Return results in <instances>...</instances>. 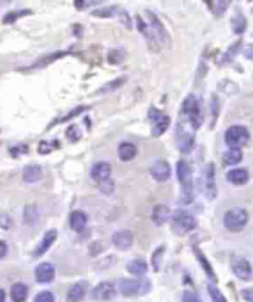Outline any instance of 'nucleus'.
I'll use <instances>...</instances> for the list:
<instances>
[{
	"label": "nucleus",
	"instance_id": "nucleus-30",
	"mask_svg": "<svg viewBox=\"0 0 253 302\" xmlns=\"http://www.w3.org/2000/svg\"><path fill=\"white\" fill-rule=\"evenodd\" d=\"M243 158L242 156V150L237 149V148H230L227 152L224 153L222 156V163L224 166H236L238 164Z\"/></svg>",
	"mask_w": 253,
	"mask_h": 302
},
{
	"label": "nucleus",
	"instance_id": "nucleus-5",
	"mask_svg": "<svg viewBox=\"0 0 253 302\" xmlns=\"http://www.w3.org/2000/svg\"><path fill=\"white\" fill-rule=\"evenodd\" d=\"M215 174V164L213 162H210L203 168L201 179H200V188H201L203 197L208 200H214L217 197V184Z\"/></svg>",
	"mask_w": 253,
	"mask_h": 302
},
{
	"label": "nucleus",
	"instance_id": "nucleus-6",
	"mask_svg": "<svg viewBox=\"0 0 253 302\" xmlns=\"http://www.w3.org/2000/svg\"><path fill=\"white\" fill-rule=\"evenodd\" d=\"M172 228L174 233L184 235L196 228V219L183 209H178L172 215Z\"/></svg>",
	"mask_w": 253,
	"mask_h": 302
},
{
	"label": "nucleus",
	"instance_id": "nucleus-15",
	"mask_svg": "<svg viewBox=\"0 0 253 302\" xmlns=\"http://www.w3.org/2000/svg\"><path fill=\"white\" fill-rule=\"evenodd\" d=\"M111 173L112 167L108 162L101 161L97 162L96 164H93L92 169H91V177L97 184H101L106 180L111 179Z\"/></svg>",
	"mask_w": 253,
	"mask_h": 302
},
{
	"label": "nucleus",
	"instance_id": "nucleus-16",
	"mask_svg": "<svg viewBox=\"0 0 253 302\" xmlns=\"http://www.w3.org/2000/svg\"><path fill=\"white\" fill-rule=\"evenodd\" d=\"M150 175L156 182H166L172 177V167L164 159H159L150 168Z\"/></svg>",
	"mask_w": 253,
	"mask_h": 302
},
{
	"label": "nucleus",
	"instance_id": "nucleus-51",
	"mask_svg": "<svg viewBox=\"0 0 253 302\" xmlns=\"http://www.w3.org/2000/svg\"><path fill=\"white\" fill-rule=\"evenodd\" d=\"M8 252V245L5 241H2L0 240V259H3V257L7 255Z\"/></svg>",
	"mask_w": 253,
	"mask_h": 302
},
{
	"label": "nucleus",
	"instance_id": "nucleus-17",
	"mask_svg": "<svg viewBox=\"0 0 253 302\" xmlns=\"http://www.w3.org/2000/svg\"><path fill=\"white\" fill-rule=\"evenodd\" d=\"M112 243L118 250L125 251V250L131 249L132 245H133V234H132L131 230L115 232L113 237H112Z\"/></svg>",
	"mask_w": 253,
	"mask_h": 302
},
{
	"label": "nucleus",
	"instance_id": "nucleus-37",
	"mask_svg": "<svg viewBox=\"0 0 253 302\" xmlns=\"http://www.w3.org/2000/svg\"><path fill=\"white\" fill-rule=\"evenodd\" d=\"M125 53L122 49H112L107 55V61L111 65H119L124 61Z\"/></svg>",
	"mask_w": 253,
	"mask_h": 302
},
{
	"label": "nucleus",
	"instance_id": "nucleus-44",
	"mask_svg": "<svg viewBox=\"0 0 253 302\" xmlns=\"http://www.w3.org/2000/svg\"><path fill=\"white\" fill-rule=\"evenodd\" d=\"M27 150H29V145L16 144V145H14V147L10 148L9 152H10V155H12V157L16 158V157H19V156H21V155H25Z\"/></svg>",
	"mask_w": 253,
	"mask_h": 302
},
{
	"label": "nucleus",
	"instance_id": "nucleus-35",
	"mask_svg": "<svg viewBox=\"0 0 253 302\" xmlns=\"http://www.w3.org/2000/svg\"><path fill=\"white\" fill-rule=\"evenodd\" d=\"M205 4L207 5V8L214 15L220 18V16H222L226 13V10L228 9V5H230V2H221V0L211 2V0H207V2H205Z\"/></svg>",
	"mask_w": 253,
	"mask_h": 302
},
{
	"label": "nucleus",
	"instance_id": "nucleus-20",
	"mask_svg": "<svg viewBox=\"0 0 253 302\" xmlns=\"http://www.w3.org/2000/svg\"><path fill=\"white\" fill-rule=\"evenodd\" d=\"M192 249H194V252H195V256H196L197 261H199L200 265H201L202 270L205 271V274L207 275L208 279L211 280V281H217V276L215 274V271H214L213 266H211V263L208 262L207 257L203 255V252L200 250V248L197 245H194L192 246Z\"/></svg>",
	"mask_w": 253,
	"mask_h": 302
},
{
	"label": "nucleus",
	"instance_id": "nucleus-41",
	"mask_svg": "<svg viewBox=\"0 0 253 302\" xmlns=\"http://www.w3.org/2000/svg\"><path fill=\"white\" fill-rule=\"evenodd\" d=\"M164 251H165V246L164 245L159 246V248L156 249L155 251H154V254L152 256V263H153L154 271L160 270L161 260H163V256H164Z\"/></svg>",
	"mask_w": 253,
	"mask_h": 302
},
{
	"label": "nucleus",
	"instance_id": "nucleus-25",
	"mask_svg": "<svg viewBox=\"0 0 253 302\" xmlns=\"http://www.w3.org/2000/svg\"><path fill=\"white\" fill-rule=\"evenodd\" d=\"M172 216V211H170L169 207L164 204H158L154 207L153 213H152V219L154 221V224L156 225H163L169 220V218Z\"/></svg>",
	"mask_w": 253,
	"mask_h": 302
},
{
	"label": "nucleus",
	"instance_id": "nucleus-28",
	"mask_svg": "<svg viewBox=\"0 0 253 302\" xmlns=\"http://www.w3.org/2000/svg\"><path fill=\"white\" fill-rule=\"evenodd\" d=\"M89 109H90L89 106L78 105L77 107H75V108L71 109L68 114H66L65 116H62V117H60V119H56L55 121H52L51 125L48 127V130H51V128L54 127V126H56V125H61V123H66V122H68V121H71L72 119H76L77 116L82 115L85 111H89Z\"/></svg>",
	"mask_w": 253,
	"mask_h": 302
},
{
	"label": "nucleus",
	"instance_id": "nucleus-33",
	"mask_svg": "<svg viewBox=\"0 0 253 302\" xmlns=\"http://www.w3.org/2000/svg\"><path fill=\"white\" fill-rule=\"evenodd\" d=\"M231 27L232 31L237 35H242L247 29V20L243 16V14L238 13L231 18Z\"/></svg>",
	"mask_w": 253,
	"mask_h": 302
},
{
	"label": "nucleus",
	"instance_id": "nucleus-40",
	"mask_svg": "<svg viewBox=\"0 0 253 302\" xmlns=\"http://www.w3.org/2000/svg\"><path fill=\"white\" fill-rule=\"evenodd\" d=\"M38 218V214L36 210V207L35 205H27L25 208V214H24V219H25V223L29 225H32L36 223Z\"/></svg>",
	"mask_w": 253,
	"mask_h": 302
},
{
	"label": "nucleus",
	"instance_id": "nucleus-9",
	"mask_svg": "<svg viewBox=\"0 0 253 302\" xmlns=\"http://www.w3.org/2000/svg\"><path fill=\"white\" fill-rule=\"evenodd\" d=\"M148 117H149L150 122H152V136L153 137H160L169 128L172 120L167 115L161 112L160 109L155 108V107H150L148 111Z\"/></svg>",
	"mask_w": 253,
	"mask_h": 302
},
{
	"label": "nucleus",
	"instance_id": "nucleus-43",
	"mask_svg": "<svg viewBox=\"0 0 253 302\" xmlns=\"http://www.w3.org/2000/svg\"><path fill=\"white\" fill-rule=\"evenodd\" d=\"M210 107H211V117H213V120H211V128H213L217 121V117H219V111H220V102L217 96L214 95L213 97H211Z\"/></svg>",
	"mask_w": 253,
	"mask_h": 302
},
{
	"label": "nucleus",
	"instance_id": "nucleus-42",
	"mask_svg": "<svg viewBox=\"0 0 253 302\" xmlns=\"http://www.w3.org/2000/svg\"><path fill=\"white\" fill-rule=\"evenodd\" d=\"M208 293H210V297L213 302H227L226 297L224 296V293L221 292L215 285H208L207 286Z\"/></svg>",
	"mask_w": 253,
	"mask_h": 302
},
{
	"label": "nucleus",
	"instance_id": "nucleus-27",
	"mask_svg": "<svg viewBox=\"0 0 253 302\" xmlns=\"http://www.w3.org/2000/svg\"><path fill=\"white\" fill-rule=\"evenodd\" d=\"M227 180L230 183L235 184V185H243L248 182V172L244 168H235L231 169L230 172H227L226 174Z\"/></svg>",
	"mask_w": 253,
	"mask_h": 302
},
{
	"label": "nucleus",
	"instance_id": "nucleus-52",
	"mask_svg": "<svg viewBox=\"0 0 253 302\" xmlns=\"http://www.w3.org/2000/svg\"><path fill=\"white\" fill-rule=\"evenodd\" d=\"M0 302H5V292L3 289H0Z\"/></svg>",
	"mask_w": 253,
	"mask_h": 302
},
{
	"label": "nucleus",
	"instance_id": "nucleus-22",
	"mask_svg": "<svg viewBox=\"0 0 253 302\" xmlns=\"http://www.w3.org/2000/svg\"><path fill=\"white\" fill-rule=\"evenodd\" d=\"M123 12H124V9H122V8H119L118 5H111V7H102V8H98V9H95L92 13H91V15L92 16H96V18H120V15H122Z\"/></svg>",
	"mask_w": 253,
	"mask_h": 302
},
{
	"label": "nucleus",
	"instance_id": "nucleus-26",
	"mask_svg": "<svg viewBox=\"0 0 253 302\" xmlns=\"http://www.w3.org/2000/svg\"><path fill=\"white\" fill-rule=\"evenodd\" d=\"M126 76H119V78L114 79V80H111V81L106 82L104 85H102L100 89L96 91V95H108V93L111 92H114L115 90L120 89V87L123 86V85L126 82Z\"/></svg>",
	"mask_w": 253,
	"mask_h": 302
},
{
	"label": "nucleus",
	"instance_id": "nucleus-49",
	"mask_svg": "<svg viewBox=\"0 0 253 302\" xmlns=\"http://www.w3.org/2000/svg\"><path fill=\"white\" fill-rule=\"evenodd\" d=\"M243 56L253 61V44H248L243 50Z\"/></svg>",
	"mask_w": 253,
	"mask_h": 302
},
{
	"label": "nucleus",
	"instance_id": "nucleus-11",
	"mask_svg": "<svg viewBox=\"0 0 253 302\" xmlns=\"http://www.w3.org/2000/svg\"><path fill=\"white\" fill-rule=\"evenodd\" d=\"M231 268H232L233 274L243 281H248L252 277V268L248 260H246L242 256H232L231 259Z\"/></svg>",
	"mask_w": 253,
	"mask_h": 302
},
{
	"label": "nucleus",
	"instance_id": "nucleus-18",
	"mask_svg": "<svg viewBox=\"0 0 253 302\" xmlns=\"http://www.w3.org/2000/svg\"><path fill=\"white\" fill-rule=\"evenodd\" d=\"M57 235H59V233H57V230L55 229H51L49 230V232H46L45 234H44L43 239H41V241L37 244V246L34 250V257L43 256V255L51 248L52 244L56 241Z\"/></svg>",
	"mask_w": 253,
	"mask_h": 302
},
{
	"label": "nucleus",
	"instance_id": "nucleus-2",
	"mask_svg": "<svg viewBox=\"0 0 253 302\" xmlns=\"http://www.w3.org/2000/svg\"><path fill=\"white\" fill-rule=\"evenodd\" d=\"M180 119L189 123L194 131H197L201 127L203 122L201 103H200L199 98L192 93L186 96L181 103Z\"/></svg>",
	"mask_w": 253,
	"mask_h": 302
},
{
	"label": "nucleus",
	"instance_id": "nucleus-47",
	"mask_svg": "<svg viewBox=\"0 0 253 302\" xmlns=\"http://www.w3.org/2000/svg\"><path fill=\"white\" fill-rule=\"evenodd\" d=\"M98 186H100V189L104 194H111L114 191V182L112 179H108L106 182L98 184Z\"/></svg>",
	"mask_w": 253,
	"mask_h": 302
},
{
	"label": "nucleus",
	"instance_id": "nucleus-13",
	"mask_svg": "<svg viewBox=\"0 0 253 302\" xmlns=\"http://www.w3.org/2000/svg\"><path fill=\"white\" fill-rule=\"evenodd\" d=\"M117 295V287L113 282L104 281L95 287L92 291V297L96 301H109Z\"/></svg>",
	"mask_w": 253,
	"mask_h": 302
},
{
	"label": "nucleus",
	"instance_id": "nucleus-7",
	"mask_svg": "<svg viewBox=\"0 0 253 302\" xmlns=\"http://www.w3.org/2000/svg\"><path fill=\"white\" fill-rule=\"evenodd\" d=\"M145 14H147L148 25H149L150 30H152L155 39L158 40V43L170 48V45H172V37H170L169 32H167L166 27H165L163 21L160 20V18L155 13H153L152 10H145Z\"/></svg>",
	"mask_w": 253,
	"mask_h": 302
},
{
	"label": "nucleus",
	"instance_id": "nucleus-39",
	"mask_svg": "<svg viewBox=\"0 0 253 302\" xmlns=\"http://www.w3.org/2000/svg\"><path fill=\"white\" fill-rule=\"evenodd\" d=\"M60 142L59 141H52V142H48V141H41L38 143L37 147V152L40 155H49V153L52 152L54 149L60 147Z\"/></svg>",
	"mask_w": 253,
	"mask_h": 302
},
{
	"label": "nucleus",
	"instance_id": "nucleus-36",
	"mask_svg": "<svg viewBox=\"0 0 253 302\" xmlns=\"http://www.w3.org/2000/svg\"><path fill=\"white\" fill-rule=\"evenodd\" d=\"M241 44H242V40H238V41H236V43H233L232 45L227 49L226 53L222 55L221 60H220V64L224 65V64H227V62L232 61V59L236 56V54L240 51Z\"/></svg>",
	"mask_w": 253,
	"mask_h": 302
},
{
	"label": "nucleus",
	"instance_id": "nucleus-32",
	"mask_svg": "<svg viewBox=\"0 0 253 302\" xmlns=\"http://www.w3.org/2000/svg\"><path fill=\"white\" fill-rule=\"evenodd\" d=\"M27 293H29L27 286L21 284V282L14 284L12 291H10V296H12V300L14 302H25L27 298Z\"/></svg>",
	"mask_w": 253,
	"mask_h": 302
},
{
	"label": "nucleus",
	"instance_id": "nucleus-4",
	"mask_svg": "<svg viewBox=\"0 0 253 302\" xmlns=\"http://www.w3.org/2000/svg\"><path fill=\"white\" fill-rule=\"evenodd\" d=\"M152 289V282L148 279H123L119 282V290L126 297L143 296Z\"/></svg>",
	"mask_w": 253,
	"mask_h": 302
},
{
	"label": "nucleus",
	"instance_id": "nucleus-8",
	"mask_svg": "<svg viewBox=\"0 0 253 302\" xmlns=\"http://www.w3.org/2000/svg\"><path fill=\"white\" fill-rule=\"evenodd\" d=\"M248 215L242 208H232L227 210L224 215V225L230 232H241L246 226Z\"/></svg>",
	"mask_w": 253,
	"mask_h": 302
},
{
	"label": "nucleus",
	"instance_id": "nucleus-53",
	"mask_svg": "<svg viewBox=\"0 0 253 302\" xmlns=\"http://www.w3.org/2000/svg\"><path fill=\"white\" fill-rule=\"evenodd\" d=\"M0 133H2V130H0Z\"/></svg>",
	"mask_w": 253,
	"mask_h": 302
},
{
	"label": "nucleus",
	"instance_id": "nucleus-21",
	"mask_svg": "<svg viewBox=\"0 0 253 302\" xmlns=\"http://www.w3.org/2000/svg\"><path fill=\"white\" fill-rule=\"evenodd\" d=\"M87 289H89V284L86 281L76 282L68 290L67 298L71 302H79L81 300H83V297L86 296Z\"/></svg>",
	"mask_w": 253,
	"mask_h": 302
},
{
	"label": "nucleus",
	"instance_id": "nucleus-29",
	"mask_svg": "<svg viewBox=\"0 0 253 302\" xmlns=\"http://www.w3.org/2000/svg\"><path fill=\"white\" fill-rule=\"evenodd\" d=\"M118 156L123 162H129L137 156V147L131 142H123L118 147Z\"/></svg>",
	"mask_w": 253,
	"mask_h": 302
},
{
	"label": "nucleus",
	"instance_id": "nucleus-14",
	"mask_svg": "<svg viewBox=\"0 0 253 302\" xmlns=\"http://www.w3.org/2000/svg\"><path fill=\"white\" fill-rule=\"evenodd\" d=\"M136 20H137V29H138V31L143 35V37H144L145 41H147L150 50L155 51V53L160 51V45H159L158 40H156L155 36L153 35L152 30H150V27L147 24V21L143 20V18L140 15H137Z\"/></svg>",
	"mask_w": 253,
	"mask_h": 302
},
{
	"label": "nucleus",
	"instance_id": "nucleus-19",
	"mask_svg": "<svg viewBox=\"0 0 253 302\" xmlns=\"http://www.w3.org/2000/svg\"><path fill=\"white\" fill-rule=\"evenodd\" d=\"M55 277V268L50 262H43L35 269V279L40 284L51 282Z\"/></svg>",
	"mask_w": 253,
	"mask_h": 302
},
{
	"label": "nucleus",
	"instance_id": "nucleus-34",
	"mask_svg": "<svg viewBox=\"0 0 253 302\" xmlns=\"http://www.w3.org/2000/svg\"><path fill=\"white\" fill-rule=\"evenodd\" d=\"M126 270H128L132 275L142 276L148 271V265L144 260L136 259V260H132L131 262H128V265H126Z\"/></svg>",
	"mask_w": 253,
	"mask_h": 302
},
{
	"label": "nucleus",
	"instance_id": "nucleus-50",
	"mask_svg": "<svg viewBox=\"0 0 253 302\" xmlns=\"http://www.w3.org/2000/svg\"><path fill=\"white\" fill-rule=\"evenodd\" d=\"M242 297L247 302H253V289L242 290Z\"/></svg>",
	"mask_w": 253,
	"mask_h": 302
},
{
	"label": "nucleus",
	"instance_id": "nucleus-45",
	"mask_svg": "<svg viewBox=\"0 0 253 302\" xmlns=\"http://www.w3.org/2000/svg\"><path fill=\"white\" fill-rule=\"evenodd\" d=\"M54 301H55V297L50 291H43V292L37 293V295L35 296V300H34V302H54Z\"/></svg>",
	"mask_w": 253,
	"mask_h": 302
},
{
	"label": "nucleus",
	"instance_id": "nucleus-1",
	"mask_svg": "<svg viewBox=\"0 0 253 302\" xmlns=\"http://www.w3.org/2000/svg\"><path fill=\"white\" fill-rule=\"evenodd\" d=\"M177 177L180 183V197L179 203L181 205H189L194 200V179H192L191 167L186 161L180 159L177 163Z\"/></svg>",
	"mask_w": 253,
	"mask_h": 302
},
{
	"label": "nucleus",
	"instance_id": "nucleus-31",
	"mask_svg": "<svg viewBox=\"0 0 253 302\" xmlns=\"http://www.w3.org/2000/svg\"><path fill=\"white\" fill-rule=\"evenodd\" d=\"M32 12L30 9H19V10H13V12H9L5 14L2 19V23L4 25H12V24L16 23L19 19L24 18V16L30 15Z\"/></svg>",
	"mask_w": 253,
	"mask_h": 302
},
{
	"label": "nucleus",
	"instance_id": "nucleus-48",
	"mask_svg": "<svg viewBox=\"0 0 253 302\" xmlns=\"http://www.w3.org/2000/svg\"><path fill=\"white\" fill-rule=\"evenodd\" d=\"M101 2H85V0H76V2H73V4H75V8L77 10H85L87 9V8L92 7V5H97L100 4Z\"/></svg>",
	"mask_w": 253,
	"mask_h": 302
},
{
	"label": "nucleus",
	"instance_id": "nucleus-23",
	"mask_svg": "<svg viewBox=\"0 0 253 302\" xmlns=\"http://www.w3.org/2000/svg\"><path fill=\"white\" fill-rule=\"evenodd\" d=\"M87 214L82 210H73L70 214V226L75 232H82L87 225Z\"/></svg>",
	"mask_w": 253,
	"mask_h": 302
},
{
	"label": "nucleus",
	"instance_id": "nucleus-24",
	"mask_svg": "<svg viewBox=\"0 0 253 302\" xmlns=\"http://www.w3.org/2000/svg\"><path fill=\"white\" fill-rule=\"evenodd\" d=\"M43 178V168L38 164H29L23 169V179L26 183H36Z\"/></svg>",
	"mask_w": 253,
	"mask_h": 302
},
{
	"label": "nucleus",
	"instance_id": "nucleus-12",
	"mask_svg": "<svg viewBox=\"0 0 253 302\" xmlns=\"http://www.w3.org/2000/svg\"><path fill=\"white\" fill-rule=\"evenodd\" d=\"M71 55V51H55V53L48 54V55H43L41 57H38L35 62H32L31 65L27 66L25 68H20V70H26V71H31V70H40V68L46 67V66L54 64L55 61L57 60L62 59V57L68 56Z\"/></svg>",
	"mask_w": 253,
	"mask_h": 302
},
{
	"label": "nucleus",
	"instance_id": "nucleus-10",
	"mask_svg": "<svg viewBox=\"0 0 253 302\" xmlns=\"http://www.w3.org/2000/svg\"><path fill=\"white\" fill-rule=\"evenodd\" d=\"M249 133L248 130L243 126H231L225 132V142L230 148H237L240 149L242 145L248 142Z\"/></svg>",
	"mask_w": 253,
	"mask_h": 302
},
{
	"label": "nucleus",
	"instance_id": "nucleus-46",
	"mask_svg": "<svg viewBox=\"0 0 253 302\" xmlns=\"http://www.w3.org/2000/svg\"><path fill=\"white\" fill-rule=\"evenodd\" d=\"M183 302H202L200 300L199 295L194 291L186 290L185 292L183 293Z\"/></svg>",
	"mask_w": 253,
	"mask_h": 302
},
{
	"label": "nucleus",
	"instance_id": "nucleus-38",
	"mask_svg": "<svg viewBox=\"0 0 253 302\" xmlns=\"http://www.w3.org/2000/svg\"><path fill=\"white\" fill-rule=\"evenodd\" d=\"M66 138L71 142V143H76L82 138V132L77 125H71L70 127L66 130Z\"/></svg>",
	"mask_w": 253,
	"mask_h": 302
},
{
	"label": "nucleus",
	"instance_id": "nucleus-3",
	"mask_svg": "<svg viewBox=\"0 0 253 302\" xmlns=\"http://www.w3.org/2000/svg\"><path fill=\"white\" fill-rule=\"evenodd\" d=\"M195 131L184 120H179L175 128V145L181 153H190L195 147Z\"/></svg>",
	"mask_w": 253,
	"mask_h": 302
}]
</instances>
